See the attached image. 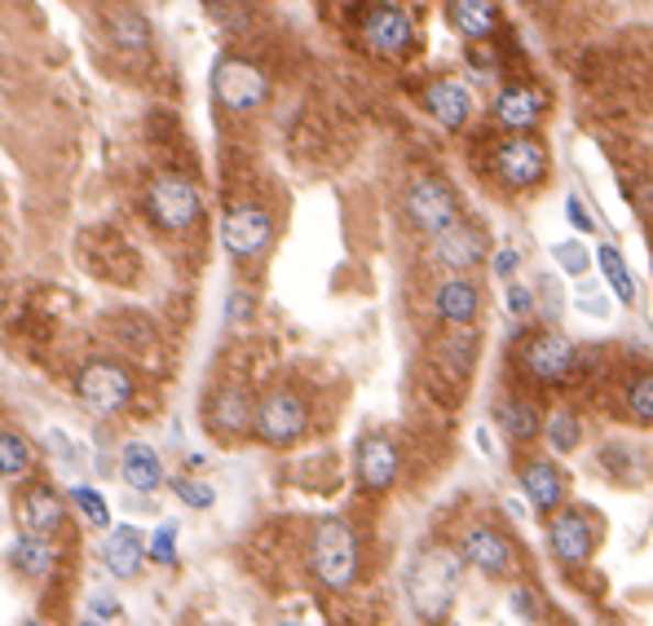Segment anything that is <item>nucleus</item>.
<instances>
[{
  "instance_id": "nucleus-1",
  "label": "nucleus",
  "mask_w": 653,
  "mask_h": 626,
  "mask_svg": "<svg viewBox=\"0 0 653 626\" xmlns=\"http://www.w3.org/2000/svg\"><path fill=\"white\" fill-rule=\"evenodd\" d=\"M464 578V556H455L451 547H424L411 569H407V600L424 622H438L451 613L455 591Z\"/></svg>"
},
{
  "instance_id": "nucleus-2",
  "label": "nucleus",
  "mask_w": 653,
  "mask_h": 626,
  "mask_svg": "<svg viewBox=\"0 0 653 626\" xmlns=\"http://www.w3.org/2000/svg\"><path fill=\"white\" fill-rule=\"evenodd\" d=\"M313 573L326 591H350L358 578V538L341 516H326L313 529Z\"/></svg>"
},
{
  "instance_id": "nucleus-3",
  "label": "nucleus",
  "mask_w": 653,
  "mask_h": 626,
  "mask_svg": "<svg viewBox=\"0 0 653 626\" xmlns=\"http://www.w3.org/2000/svg\"><path fill=\"white\" fill-rule=\"evenodd\" d=\"M76 393L93 415H120L133 402V376L115 362H89L76 376Z\"/></svg>"
},
{
  "instance_id": "nucleus-4",
  "label": "nucleus",
  "mask_w": 653,
  "mask_h": 626,
  "mask_svg": "<svg viewBox=\"0 0 653 626\" xmlns=\"http://www.w3.org/2000/svg\"><path fill=\"white\" fill-rule=\"evenodd\" d=\"M146 212L159 230H190L199 221V190L181 177H159L146 190Z\"/></svg>"
},
{
  "instance_id": "nucleus-5",
  "label": "nucleus",
  "mask_w": 653,
  "mask_h": 626,
  "mask_svg": "<svg viewBox=\"0 0 653 626\" xmlns=\"http://www.w3.org/2000/svg\"><path fill=\"white\" fill-rule=\"evenodd\" d=\"M407 216H411L416 230H424V234L438 238L442 230H451V225L460 221V203H455V194H451L446 181L420 177V181L407 190Z\"/></svg>"
},
{
  "instance_id": "nucleus-6",
  "label": "nucleus",
  "mask_w": 653,
  "mask_h": 626,
  "mask_svg": "<svg viewBox=\"0 0 653 626\" xmlns=\"http://www.w3.org/2000/svg\"><path fill=\"white\" fill-rule=\"evenodd\" d=\"M305 424H309V415H305V402L296 393H269V398L256 402V415H252L256 437L269 441V446L300 441L305 437Z\"/></svg>"
},
{
  "instance_id": "nucleus-7",
  "label": "nucleus",
  "mask_w": 653,
  "mask_h": 626,
  "mask_svg": "<svg viewBox=\"0 0 653 626\" xmlns=\"http://www.w3.org/2000/svg\"><path fill=\"white\" fill-rule=\"evenodd\" d=\"M547 168H552L547 150H543L539 142H530V137H508V142L495 150V172H499V181L512 186V190H534V186H543V181H547Z\"/></svg>"
},
{
  "instance_id": "nucleus-8",
  "label": "nucleus",
  "mask_w": 653,
  "mask_h": 626,
  "mask_svg": "<svg viewBox=\"0 0 653 626\" xmlns=\"http://www.w3.org/2000/svg\"><path fill=\"white\" fill-rule=\"evenodd\" d=\"M212 93H217V102L230 107V111H252V107L265 102L269 85H265V76H261L252 63L225 58V63H217V71H212Z\"/></svg>"
},
{
  "instance_id": "nucleus-9",
  "label": "nucleus",
  "mask_w": 653,
  "mask_h": 626,
  "mask_svg": "<svg viewBox=\"0 0 653 626\" xmlns=\"http://www.w3.org/2000/svg\"><path fill=\"white\" fill-rule=\"evenodd\" d=\"M363 36L380 58H402L416 45V23L398 5H372L363 14Z\"/></svg>"
},
{
  "instance_id": "nucleus-10",
  "label": "nucleus",
  "mask_w": 653,
  "mask_h": 626,
  "mask_svg": "<svg viewBox=\"0 0 653 626\" xmlns=\"http://www.w3.org/2000/svg\"><path fill=\"white\" fill-rule=\"evenodd\" d=\"M521 367H525L534 380L561 384V380L574 376L578 354H574V345H569L565 336H556V332H539L534 340H525V349H521Z\"/></svg>"
},
{
  "instance_id": "nucleus-11",
  "label": "nucleus",
  "mask_w": 653,
  "mask_h": 626,
  "mask_svg": "<svg viewBox=\"0 0 653 626\" xmlns=\"http://www.w3.org/2000/svg\"><path fill=\"white\" fill-rule=\"evenodd\" d=\"M547 543H552V556L565 564V569H583L591 560V547H596V534H591V521L574 507L556 512L552 525H547Z\"/></svg>"
},
{
  "instance_id": "nucleus-12",
  "label": "nucleus",
  "mask_w": 653,
  "mask_h": 626,
  "mask_svg": "<svg viewBox=\"0 0 653 626\" xmlns=\"http://www.w3.org/2000/svg\"><path fill=\"white\" fill-rule=\"evenodd\" d=\"M460 556H464V564L477 569L482 578H508V573H512V543H508L499 529H490V525L468 529Z\"/></svg>"
},
{
  "instance_id": "nucleus-13",
  "label": "nucleus",
  "mask_w": 653,
  "mask_h": 626,
  "mask_svg": "<svg viewBox=\"0 0 653 626\" xmlns=\"http://www.w3.org/2000/svg\"><path fill=\"white\" fill-rule=\"evenodd\" d=\"M269 234H274V225H269V212H261V208H234V212L221 221V243H225V251L239 256V260L256 256V251L269 243Z\"/></svg>"
},
{
  "instance_id": "nucleus-14",
  "label": "nucleus",
  "mask_w": 653,
  "mask_h": 626,
  "mask_svg": "<svg viewBox=\"0 0 653 626\" xmlns=\"http://www.w3.org/2000/svg\"><path fill=\"white\" fill-rule=\"evenodd\" d=\"M358 481L367 490H389L398 481V446L385 433H367L358 441Z\"/></svg>"
},
{
  "instance_id": "nucleus-15",
  "label": "nucleus",
  "mask_w": 653,
  "mask_h": 626,
  "mask_svg": "<svg viewBox=\"0 0 653 626\" xmlns=\"http://www.w3.org/2000/svg\"><path fill=\"white\" fill-rule=\"evenodd\" d=\"M482 256H486V234L477 225H464V221L442 230L433 243V260H442L446 269H473Z\"/></svg>"
},
{
  "instance_id": "nucleus-16",
  "label": "nucleus",
  "mask_w": 653,
  "mask_h": 626,
  "mask_svg": "<svg viewBox=\"0 0 653 626\" xmlns=\"http://www.w3.org/2000/svg\"><path fill=\"white\" fill-rule=\"evenodd\" d=\"M547 111V98L530 85H517V89H503L499 102H495V120L508 128V133H530Z\"/></svg>"
},
{
  "instance_id": "nucleus-17",
  "label": "nucleus",
  "mask_w": 653,
  "mask_h": 626,
  "mask_svg": "<svg viewBox=\"0 0 653 626\" xmlns=\"http://www.w3.org/2000/svg\"><path fill=\"white\" fill-rule=\"evenodd\" d=\"M120 481L133 490V494H155L164 485V463L159 455L146 446V441H129L120 450Z\"/></svg>"
},
{
  "instance_id": "nucleus-18",
  "label": "nucleus",
  "mask_w": 653,
  "mask_h": 626,
  "mask_svg": "<svg viewBox=\"0 0 653 626\" xmlns=\"http://www.w3.org/2000/svg\"><path fill=\"white\" fill-rule=\"evenodd\" d=\"M424 111H429V120H438L442 128H464L473 102H468V89H464L460 80H433V85L424 89Z\"/></svg>"
},
{
  "instance_id": "nucleus-19",
  "label": "nucleus",
  "mask_w": 653,
  "mask_h": 626,
  "mask_svg": "<svg viewBox=\"0 0 653 626\" xmlns=\"http://www.w3.org/2000/svg\"><path fill=\"white\" fill-rule=\"evenodd\" d=\"M433 309H438V318H446V323H455V327H468L477 313H482V291H477V282H468V278H446V282L438 287Z\"/></svg>"
},
{
  "instance_id": "nucleus-20",
  "label": "nucleus",
  "mask_w": 653,
  "mask_h": 626,
  "mask_svg": "<svg viewBox=\"0 0 653 626\" xmlns=\"http://www.w3.org/2000/svg\"><path fill=\"white\" fill-rule=\"evenodd\" d=\"M102 560L115 578H137L142 573V560H146V538L133 529V525H120L107 534L102 543Z\"/></svg>"
},
{
  "instance_id": "nucleus-21",
  "label": "nucleus",
  "mask_w": 653,
  "mask_h": 626,
  "mask_svg": "<svg viewBox=\"0 0 653 626\" xmlns=\"http://www.w3.org/2000/svg\"><path fill=\"white\" fill-rule=\"evenodd\" d=\"M19 525H23V534H45L49 538L63 525V499L54 490H45V485L27 490L19 499Z\"/></svg>"
},
{
  "instance_id": "nucleus-22",
  "label": "nucleus",
  "mask_w": 653,
  "mask_h": 626,
  "mask_svg": "<svg viewBox=\"0 0 653 626\" xmlns=\"http://www.w3.org/2000/svg\"><path fill=\"white\" fill-rule=\"evenodd\" d=\"M451 27L468 41H486L499 27L495 0H451Z\"/></svg>"
},
{
  "instance_id": "nucleus-23",
  "label": "nucleus",
  "mask_w": 653,
  "mask_h": 626,
  "mask_svg": "<svg viewBox=\"0 0 653 626\" xmlns=\"http://www.w3.org/2000/svg\"><path fill=\"white\" fill-rule=\"evenodd\" d=\"M521 490H525V499L534 503V507H561V499H565V481H561V472L547 463V459H534V463H525V472H521Z\"/></svg>"
},
{
  "instance_id": "nucleus-24",
  "label": "nucleus",
  "mask_w": 653,
  "mask_h": 626,
  "mask_svg": "<svg viewBox=\"0 0 653 626\" xmlns=\"http://www.w3.org/2000/svg\"><path fill=\"white\" fill-rule=\"evenodd\" d=\"M107 32H111L115 49H129V54H142V49L151 45V23H146V19L133 10V5L115 10V14L107 19Z\"/></svg>"
},
{
  "instance_id": "nucleus-25",
  "label": "nucleus",
  "mask_w": 653,
  "mask_h": 626,
  "mask_svg": "<svg viewBox=\"0 0 653 626\" xmlns=\"http://www.w3.org/2000/svg\"><path fill=\"white\" fill-rule=\"evenodd\" d=\"M10 560H14V569L23 578H45L54 569V547L45 543V534H23L14 543V551H10Z\"/></svg>"
},
{
  "instance_id": "nucleus-26",
  "label": "nucleus",
  "mask_w": 653,
  "mask_h": 626,
  "mask_svg": "<svg viewBox=\"0 0 653 626\" xmlns=\"http://www.w3.org/2000/svg\"><path fill=\"white\" fill-rule=\"evenodd\" d=\"M596 265H600V273H605V282H609V291H613L622 304H635V278H631V269H627V260H622V251H618L613 243H600V247H596Z\"/></svg>"
},
{
  "instance_id": "nucleus-27",
  "label": "nucleus",
  "mask_w": 653,
  "mask_h": 626,
  "mask_svg": "<svg viewBox=\"0 0 653 626\" xmlns=\"http://www.w3.org/2000/svg\"><path fill=\"white\" fill-rule=\"evenodd\" d=\"M252 406L243 402V393L239 389H230V393H221L217 402H212V411H208V424L217 428V433H243L247 424H252Z\"/></svg>"
},
{
  "instance_id": "nucleus-28",
  "label": "nucleus",
  "mask_w": 653,
  "mask_h": 626,
  "mask_svg": "<svg viewBox=\"0 0 653 626\" xmlns=\"http://www.w3.org/2000/svg\"><path fill=\"white\" fill-rule=\"evenodd\" d=\"M495 420H499L503 437H512V441H534V437H539V415H534V406H530V402H521V398L499 402Z\"/></svg>"
},
{
  "instance_id": "nucleus-29",
  "label": "nucleus",
  "mask_w": 653,
  "mask_h": 626,
  "mask_svg": "<svg viewBox=\"0 0 653 626\" xmlns=\"http://www.w3.org/2000/svg\"><path fill=\"white\" fill-rule=\"evenodd\" d=\"M27 463H32L27 441L19 433H10V428H0V477H23Z\"/></svg>"
},
{
  "instance_id": "nucleus-30",
  "label": "nucleus",
  "mask_w": 653,
  "mask_h": 626,
  "mask_svg": "<svg viewBox=\"0 0 653 626\" xmlns=\"http://www.w3.org/2000/svg\"><path fill=\"white\" fill-rule=\"evenodd\" d=\"M578 437H583V424H578L574 415L561 411V415L547 420V446H552L556 455H569V450L578 446Z\"/></svg>"
},
{
  "instance_id": "nucleus-31",
  "label": "nucleus",
  "mask_w": 653,
  "mask_h": 626,
  "mask_svg": "<svg viewBox=\"0 0 653 626\" xmlns=\"http://www.w3.org/2000/svg\"><path fill=\"white\" fill-rule=\"evenodd\" d=\"M552 256L561 260V269H565L569 278H583V273H587V269L596 265V260L587 256V247H583L578 238H561V243H552Z\"/></svg>"
},
{
  "instance_id": "nucleus-32",
  "label": "nucleus",
  "mask_w": 653,
  "mask_h": 626,
  "mask_svg": "<svg viewBox=\"0 0 653 626\" xmlns=\"http://www.w3.org/2000/svg\"><path fill=\"white\" fill-rule=\"evenodd\" d=\"M71 503L80 507V516H85L93 529H107V521H111V507H107V499H102L98 490H89V485H76V490H71Z\"/></svg>"
},
{
  "instance_id": "nucleus-33",
  "label": "nucleus",
  "mask_w": 653,
  "mask_h": 626,
  "mask_svg": "<svg viewBox=\"0 0 653 626\" xmlns=\"http://www.w3.org/2000/svg\"><path fill=\"white\" fill-rule=\"evenodd\" d=\"M627 411L635 424H653V371L640 376L631 389H627Z\"/></svg>"
},
{
  "instance_id": "nucleus-34",
  "label": "nucleus",
  "mask_w": 653,
  "mask_h": 626,
  "mask_svg": "<svg viewBox=\"0 0 653 626\" xmlns=\"http://www.w3.org/2000/svg\"><path fill=\"white\" fill-rule=\"evenodd\" d=\"M503 309H508V318H517V323L534 318V309H539L534 287H521V282L512 278V282H508V291H503Z\"/></svg>"
},
{
  "instance_id": "nucleus-35",
  "label": "nucleus",
  "mask_w": 653,
  "mask_h": 626,
  "mask_svg": "<svg viewBox=\"0 0 653 626\" xmlns=\"http://www.w3.org/2000/svg\"><path fill=\"white\" fill-rule=\"evenodd\" d=\"M146 556H151L155 564H177V525H173V521H164V525L146 538Z\"/></svg>"
},
{
  "instance_id": "nucleus-36",
  "label": "nucleus",
  "mask_w": 653,
  "mask_h": 626,
  "mask_svg": "<svg viewBox=\"0 0 653 626\" xmlns=\"http://www.w3.org/2000/svg\"><path fill=\"white\" fill-rule=\"evenodd\" d=\"M173 494L186 503V507H212L217 503V490L208 485V481H195V477H181V481H173Z\"/></svg>"
},
{
  "instance_id": "nucleus-37",
  "label": "nucleus",
  "mask_w": 653,
  "mask_h": 626,
  "mask_svg": "<svg viewBox=\"0 0 653 626\" xmlns=\"http://www.w3.org/2000/svg\"><path fill=\"white\" fill-rule=\"evenodd\" d=\"M85 617H89V622H120V617H124V604H120L115 595H102V591H98V595H89Z\"/></svg>"
},
{
  "instance_id": "nucleus-38",
  "label": "nucleus",
  "mask_w": 653,
  "mask_h": 626,
  "mask_svg": "<svg viewBox=\"0 0 653 626\" xmlns=\"http://www.w3.org/2000/svg\"><path fill=\"white\" fill-rule=\"evenodd\" d=\"M490 269H495V278H499V282H512V278H517V269H521V251H517V247H499V251H495V260H490Z\"/></svg>"
},
{
  "instance_id": "nucleus-39",
  "label": "nucleus",
  "mask_w": 653,
  "mask_h": 626,
  "mask_svg": "<svg viewBox=\"0 0 653 626\" xmlns=\"http://www.w3.org/2000/svg\"><path fill=\"white\" fill-rule=\"evenodd\" d=\"M225 318H230V327H239V323H247L252 318V291H230V300H225Z\"/></svg>"
},
{
  "instance_id": "nucleus-40",
  "label": "nucleus",
  "mask_w": 653,
  "mask_h": 626,
  "mask_svg": "<svg viewBox=\"0 0 653 626\" xmlns=\"http://www.w3.org/2000/svg\"><path fill=\"white\" fill-rule=\"evenodd\" d=\"M565 216L574 221V230H578V234H596V230H600V225H596V216L583 208V199H578V194H569V199H565Z\"/></svg>"
},
{
  "instance_id": "nucleus-41",
  "label": "nucleus",
  "mask_w": 653,
  "mask_h": 626,
  "mask_svg": "<svg viewBox=\"0 0 653 626\" xmlns=\"http://www.w3.org/2000/svg\"><path fill=\"white\" fill-rule=\"evenodd\" d=\"M49 450H54V455H58L67 468H80V459H85V455H80V446H76L67 433H58V428L49 433Z\"/></svg>"
},
{
  "instance_id": "nucleus-42",
  "label": "nucleus",
  "mask_w": 653,
  "mask_h": 626,
  "mask_svg": "<svg viewBox=\"0 0 653 626\" xmlns=\"http://www.w3.org/2000/svg\"><path fill=\"white\" fill-rule=\"evenodd\" d=\"M574 304H578L583 313H591V318H605V313H609V300H605V295H600L596 287H587V282L578 287V295H574Z\"/></svg>"
},
{
  "instance_id": "nucleus-43",
  "label": "nucleus",
  "mask_w": 653,
  "mask_h": 626,
  "mask_svg": "<svg viewBox=\"0 0 653 626\" xmlns=\"http://www.w3.org/2000/svg\"><path fill=\"white\" fill-rule=\"evenodd\" d=\"M508 608H512L521 622H534V617H539V604H534V595H530L525 586H512V595H508Z\"/></svg>"
},
{
  "instance_id": "nucleus-44",
  "label": "nucleus",
  "mask_w": 653,
  "mask_h": 626,
  "mask_svg": "<svg viewBox=\"0 0 653 626\" xmlns=\"http://www.w3.org/2000/svg\"><path fill=\"white\" fill-rule=\"evenodd\" d=\"M539 291H543L539 304H547V318H561V287H556V278H543Z\"/></svg>"
},
{
  "instance_id": "nucleus-45",
  "label": "nucleus",
  "mask_w": 653,
  "mask_h": 626,
  "mask_svg": "<svg viewBox=\"0 0 653 626\" xmlns=\"http://www.w3.org/2000/svg\"><path fill=\"white\" fill-rule=\"evenodd\" d=\"M477 446H482V450H486L490 459L499 455V450H495V441H490V428H477Z\"/></svg>"
},
{
  "instance_id": "nucleus-46",
  "label": "nucleus",
  "mask_w": 653,
  "mask_h": 626,
  "mask_svg": "<svg viewBox=\"0 0 653 626\" xmlns=\"http://www.w3.org/2000/svg\"><path fill=\"white\" fill-rule=\"evenodd\" d=\"M525 503H530V499H508V512H512L517 521H525V516H530V507H525Z\"/></svg>"
}]
</instances>
